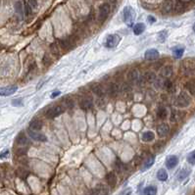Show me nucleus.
<instances>
[{
    "label": "nucleus",
    "instance_id": "4be33fe9",
    "mask_svg": "<svg viewBox=\"0 0 195 195\" xmlns=\"http://www.w3.org/2000/svg\"><path fill=\"white\" fill-rule=\"evenodd\" d=\"M173 75V68L171 66H166L164 67L161 71V76L164 77V79H169V77Z\"/></svg>",
    "mask_w": 195,
    "mask_h": 195
},
{
    "label": "nucleus",
    "instance_id": "dca6fc26",
    "mask_svg": "<svg viewBox=\"0 0 195 195\" xmlns=\"http://www.w3.org/2000/svg\"><path fill=\"white\" fill-rule=\"evenodd\" d=\"M142 80H144V83H153L156 80V75L154 72L148 71L144 74V76L142 77Z\"/></svg>",
    "mask_w": 195,
    "mask_h": 195
},
{
    "label": "nucleus",
    "instance_id": "a211bd4d",
    "mask_svg": "<svg viewBox=\"0 0 195 195\" xmlns=\"http://www.w3.org/2000/svg\"><path fill=\"white\" fill-rule=\"evenodd\" d=\"M42 128V122L40 120L34 119L30 124V130L33 131H40Z\"/></svg>",
    "mask_w": 195,
    "mask_h": 195
},
{
    "label": "nucleus",
    "instance_id": "aec40b11",
    "mask_svg": "<svg viewBox=\"0 0 195 195\" xmlns=\"http://www.w3.org/2000/svg\"><path fill=\"white\" fill-rule=\"evenodd\" d=\"M155 162V156H150L149 158L145 160V162L143 163L142 168H141V171H146L148 170L149 168H151L153 166V164Z\"/></svg>",
    "mask_w": 195,
    "mask_h": 195
},
{
    "label": "nucleus",
    "instance_id": "2f4dec72",
    "mask_svg": "<svg viewBox=\"0 0 195 195\" xmlns=\"http://www.w3.org/2000/svg\"><path fill=\"white\" fill-rule=\"evenodd\" d=\"M124 164H123V162L121 161V160H119V159H117V161L115 162V169H116V171H118V173H122V171H124Z\"/></svg>",
    "mask_w": 195,
    "mask_h": 195
},
{
    "label": "nucleus",
    "instance_id": "412c9836",
    "mask_svg": "<svg viewBox=\"0 0 195 195\" xmlns=\"http://www.w3.org/2000/svg\"><path fill=\"white\" fill-rule=\"evenodd\" d=\"M156 114H157V117L160 119V120H165L167 117H168V112H167V109L164 107V106H160L158 107L157 109V112H156Z\"/></svg>",
    "mask_w": 195,
    "mask_h": 195
},
{
    "label": "nucleus",
    "instance_id": "6e6552de",
    "mask_svg": "<svg viewBox=\"0 0 195 195\" xmlns=\"http://www.w3.org/2000/svg\"><path fill=\"white\" fill-rule=\"evenodd\" d=\"M159 57V51L155 48H150L144 53V58L147 61H154Z\"/></svg>",
    "mask_w": 195,
    "mask_h": 195
},
{
    "label": "nucleus",
    "instance_id": "9d476101",
    "mask_svg": "<svg viewBox=\"0 0 195 195\" xmlns=\"http://www.w3.org/2000/svg\"><path fill=\"white\" fill-rule=\"evenodd\" d=\"M18 86L17 85H9V86H5L0 88V95L1 96H9L12 95L13 93L17 91Z\"/></svg>",
    "mask_w": 195,
    "mask_h": 195
},
{
    "label": "nucleus",
    "instance_id": "423d86ee",
    "mask_svg": "<svg viewBox=\"0 0 195 195\" xmlns=\"http://www.w3.org/2000/svg\"><path fill=\"white\" fill-rule=\"evenodd\" d=\"M29 135H30V137L33 139V140H36V141H39V142H45V141H47V138H46V136L43 134H41V132H39L38 131H33V130H29Z\"/></svg>",
    "mask_w": 195,
    "mask_h": 195
},
{
    "label": "nucleus",
    "instance_id": "5701e85b",
    "mask_svg": "<svg viewBox=\"0 0 195 195\" xmlns=\"http://www.w3.org/2000/svg\"><path fill=\"white\" fill-rule=\"evenodd\" d=\"M145 30V25L143 23H138L134 27V33L135 36H139Z\"/></svg>",
    "mask_w": 195,
    "mask_h": 195
},
{
    "label": "nucleus",
    "instance_id": "20e7f679",
    "mask_svg": "<svg viewBox=\"0 0 195 195\" xmlns=\"http://www.w3.org/2000/svg\"><path fill=\"white\" fill-rule=\"evenodd\" d=\"M121 37L118 34H109L104 40V46L107 48H114L119 44Z\"/></svg>",
    "mask_w": 195,
    "mask_h": 195
},
{
    "label": "nucleus",
    "instance_id": "4468645a",
    "mask_svg": "<svg viewBox=\"0 0 195 195\" xmlns=\"http://www.w3.org/2000/svg\"><path fill=\"white\" fill-rule=\"evenodd\" d=\"M91 90L93 91L94 94H96L101 99H102L103 97L105 96V90L103 89V87L101 86V85L97 84V83H94V84L91 85Z\"/></svg>",
    "mask_w": 195,
    "mask_h": 195
},
{
    "label": "nucleus",
    "instance_id": "f03ea898",
    "mask_svg": "<svg viewBox=\"0 0 195 195\" xmlns=\"http://www.w3.org/2000/svg\"><path fill=\"white\" fill-rule=\"evenodd\" d=\"M135 18V13L134 10L132 9V7L131 6H126L123 10V19L124 22L127 27H131L132 24H134Z\"/></svg>",
    "mask_w": 195,
    "mask_h": 195
},
{
    "label": "nucleus",
    "instance_id": "c85d7f7f",
    "mask_svg": "<svg viewBox=\"0 0 195 195\" xmlns=\"http://www.w3.org/2000/svg\"><path fill=\"white\" fill-rule=\"evenodd\" d=\"M189 173H190V171H189V170H187V169H183V170H181V171L178 174L177 178H178V181H183V179L186 178L187 177H188Z\"/></svg>",
    "mask_w": 195,
    "mask_h": 195
},
{
    "label": "nucleus",
    "instance_id": "e433bc0d",
    "mask_svg": "<svg viewBox=\"0 0 195 195\" xmlns=\"http://www.w3.org/2000/svg\"><path fill=\"white\" fill-rule=\"evenodd\" d=\"M27 4L32 8L33 11H34L37 8V1L36 0H28V1H27Z\"/></svg>",
    "mask_w": 195,
    "mask_h": 195
},
{
    "label": "nucleus",
    "instance_id": "9b49d317",
    "mask_svg": "<svg viewBox=\"0 0 195 195\" xmlns=\"http://www.w3.org/2000/svg\"><path fill=\"white\" fill-rule=\"evenodd\" d=\"M178 164V158L175 155L169 156L166 160V166H167L168 169H170V170L177 167Z\"/></svg>",
    "mask_w": 195,
    "mask_h": 195
},
{
    "label": "nucleus",
    "instance_id": "ddd939ff",
    "mask_svg": "<svg viewBox=\"0 0 195 195\" xmlns=\"http://www.w3.org/2000/svg\"><path fill=\"white\" fill-rule=\"evenodd\" d=\"M174 8V2L173 0H164L162 4V11L164 14H169L173 11Z\"/></svg>",
    "mask_w": 195,
    "mask_h": 195
},
{
    "label": "nucleus",
    "instance_id": "7c9ffc66",
    "mask_svg": "<svg viewBox=\"0 0 195 195\" xmlns=\"http://www.w3.org/2000/svg\"><path fill=\"white\" fill-rule=\"evenodd\" d=\"M183 52H184V48L183 47H175L173 50L174 56H175V58H177V59L181 58V56L183 55Z\"/></svg>",
    "mask_w": 195,
    "mask_h": 195
},
{
    "label": "nucleus",
    "instance_id": "de8ad7c7",
    "mask_svg": "<svg viewBox=\"0 0 195 195\" xmlns=\"http://www.w3.org/2000/svg\"><path fill=\"white\" fill-rule=\"evenodd\" d=\"M193 1H194V2H195V0H193Z\"/></svg>",
    "mask_w": 195,
    "mask_h": 195
},
{
    "label": "nucleus",
    "instance_id": "7ed1b4c3",
    "mask_svg": "<svg viewBox=\"0 0 195 195\" xmlns=\"http://www.w3.org/2000/svg\"><path fill=\"white\" fill-rule=\"evenodd\" d=\"M64 111H65V108L62 105H54V106L50 107L46 111V117L48 119H54L59 115H61Z\"/></svg>",
    "mask_w": 195,
    "mask_h": 195
},
{
    "label": "nucleus",
    "instance_id": "393cba45",
    "mask_svg": "<svg viewBox=\"0 0 195 195\" xmlns=\"http://www.w3.org/2000/svg\"><path fill=\"white\" fill-rule=\"evenodd\" d=\"M16 141H17V143L19 144V145H21V146L26 145V144H28V137H27L24 132H21V134L17 136Z\"/></svg>",
    "mask_w": 195,
    "mask_h": 195
},
{
    "label": "nucleus",
    "instance_id": "58836bf2",
    "mask_svg": "<svg viewBox=\"0 0 195 195\" xmlns=\"http://www.w3.org/2000/svg\"><path fill=\"white\" fill-rule=\"evenodd\" d=\"M179 118V112L178 111H173L171 115V121H178Z\"/></svg>",
    "mask_w": 195,
    "mask_h": 195
},
{
    "label": "nucleus",
    "instance_id": "6ab92c4d",
    "mask_svg": "<svg viewBox=\"0 0 195 195\" xmlns=\"http://www.w3.org/2000/svg\"><path fill=\"white\" fill-rule=\"evenodd\" d=\"M155 138V134L153 131H145L141 135V139L144 142H151Z\"/></svg>",
    "mask_w": 195,
    "mask_h": 195
},
{
    "label": "nucleus",
    "instance_id": "c03bdc74",
    "mask_svg": "<svg viewBox=\"0 0 195 195\" xmlns=\"http://www.w3.org/2000/svg\"><path fill=\"white\" fill-rule=\"evenodd\" d=\"M8 150H6L5 152H3V153H1V155H0V158H4V157H7V155H8Z\"/></svg>",
    "mask_w": 195,
    "mask_h": 195
},
{
    "label": "nucleus",
    "instance_id": "f257e3e1",
    "mask_svg": "<svg viewBox=\"0 0 195 195\" xmlns=\"http://www.w3.org/2000/svg\"><path fill=\"white\" fill-rule=\"evenodd\" d=\"M191 103V98L186 91H181L178 95L177 99L175 101V105L178 108H185L188 107Z\"/></svg>",
    "mask_w": 195,
    "mask_h": 195
},
{
    "label": "nucleus",
    "instance_id": "ea45409f",
    "mask_svg": "<svg viewBox=\"0 0 195 195\" xmlns=\"http://www.w3.org/2000/svg\"><path fill=\"white\" fill-rule=\"evenodd\" d=\"M12 104L14 105V106H21V105L23 104V100L22 98H16V99H14L12 101Z\"/></svg>",
    "mask_w": 195,
    "mask_h": 195
},
{
    "label": "nucleus",
    "instance_id": "cd10ccee",
    "mask_svg": "<svg viewBox=\"0 0 195 195\" xmlns=\"http://www.w3.org/2000/svg\"><path fill=\"white\" fill-rule=\"evenodd\" d=\"M96 192L98 195H107L108 194V188L104 184H98L95 188Z\"/></svg>",
    "mask_w": 195,
    "mask_h": 195
},
{
    "label": "nucleus",
    "instance_id": "49530a36",
    "mask_svg": "<svg viewBox=\"0 0 195 195\" xmlns=\"http://www.w3.org/2000/svg\"><path fill=\"white\" fill-rule=\"evenodd\" d=\"M192 29H193V32L195 33V23H194V25H193V27H192Z\"/></svg>",
    "mask_w": 195,
    "mask_h": 195
},
{
    "label": "nucleus",
    "instance_id": "f8f14e48",
    "mask_svg": "<svg viewBox=\"0 0 195 195\" xmlns=\"http://www.w3.org/2000/svg\"><path fill=\"white\" fill-rule=\"evenodd\" d=\"M107 92H108V94L112 96V97H115L119 94V92H120V87H119V85L115 83H111L110 84L108 85V88H107Z\"/></svg>",
    "mask_w": 195,
    "mask_h": 195
},
{
    "label": "nucleus",
    "instance_id": "473e14b6",
    "mask_svg": "<svg viewBox=\"0 0 195 195\" xmlns=\"http://www.w3.org/2000/svg\"><path fill=\"white\" fill-rule=\"evenodd\" d=\"M175 12L177 13H182L183 11H184V4L181 1V0H178L177 1V4H175Z\"/></svg>",
    "mask_w": 195,
    "mask_h": 195
},
{
    "label": "nucleus",
    "instance_id": "37998d69",
    "mask_svg": "<svg viewBox=\"0 0 195 195\" xmlns=\"http://www.w3.org/2000/svg\"><path fill=\"white\" fill-rule=\"evenodd\" d=\"M58 95H60V91L55 90L54 92H52V94H51V98H55V97H57Z\"/></svg>",
    "mask_w": 195,
    "mask_h": 195
},
{
    "label": "nucleus",
    "instance_id": "b1692460",
    "mask_svg": "<svg viewBox=\"0 0 195 195\" xmlns=\"http://www.w3.org/2000/svg\"><path fill=\"white\" fill-rule=\"evenodd\" d=\"M61 46L64 50H70L74 47V42L72 41L71 38H67L61 41Z\"/></svg>",
    "mask_w": 195,
    "mask_h": 195
},
{
    "label": "nucleus",
    "instance_id": "bb28decb",
    "mask_svg": "<svg viewBox=\"0 0 195 195\" xmlns=\"http://www.w3.org/2000/svg\"><path fill=\"white\" fill-rule=\"evenodd\" d=\"M157 178L160 181H166L168 179V173L166 171V170L160 169L157 173Z\"/></svg>",
    "mask_w": 195,
    "mask_h": 195
},
{
    "label": "nucleus",
    "instance_id": "4c0bfd02",
    "mask_svg": "<svg viewBox=\"0 0 195 195\" xmlns=\"http://www.w3.org/2000/svg\"><path fill=\"white\" fill-rule=\"evenodd\" d=\"M15 8H16V11L18 12L19 15H21V17L23 16V8H22V3L21 2H17L16 3V6H15Z\"/></svg>",
    "mask_w": 195,
    "mask_h": 195
},
{
    "label": "nucleus",
    "instance_id": "2eb2a0df",
    "mask_svg": "<svg viewBox=\"0 0 195 195\" xmlns=\"http://www.w3.org/2000/svg\"><path fill=\"white\" fill-rule=\"evenodd\" d=\"M106 181L108 185L110 187H115L117 184V175H115L114 171H110L106 175Z\"/></svg>",
    "mask_w": 195,
    "mask_h": 195
},
{
    "label": "nucleus",
    "instance_id": "a878e982",
    "mask_svg": "<svg viewBox=\"0 0 195 195\" xmlns=\"http://www.w3.org/2000/svg\"><path fill=\"white\" fill-rule=\"evenodd\" d=\"M144 195H156L157 194V187L154 185L146 186L143 190Z\"/></svg>",
    "mask_w": 195,
    "mask_h": 195
},
{
    "label": "nucleus",
    "instance_id": "f3484780",
    "mask_svg": "<svg viewBox=\"0 0 195 195\" xmlns=\"http://www.w3.org/2000/svg\"><path fill=\"white\" fill-rule=\"evenodd\" d=\"M80 107L83 110H89L92 108V101L90 98H83L80 101Z\"/></svg>",
    "mask_w": 195,
    "mask_h": 195
},
{
    "label": "nucleus",
    "instance_id": "1a4fd4ad",
    "mask_svg": "<svg viewBox=\"0 0 195 195\" xmlns=\"http://www.w3.org/2000/svg\"><path fill=\"white\" fill-rule=\"evenodd\" d=\"M156 131H157V134L160 137H165L168 134H169L170 132V127L168 126L167 124L165 123H162L157 126V128H156Z\"/></svg>",
    "mask_w": 195,
    "mask_h": 195
},
{
    "label": "nucleus",
    "instance_id": "c756f323",
    "mask_svg": "<svg viewBox=\"0 0 195 195\" xmlns=\"http://www.w3.org/2000/svg\"><path fill=\"white\" fill-rule=\"evenodd\" d=\"M185 88L192 95H195V80H190V81H188V83H186Z\"/></svg>",
    "mask_w": 195,
    "mask_h": 195
},
{
    "label": "nucleus",
    "instance_id": "39448f33",
    "mask_svg": "<svg viewBox=\"0 0 195 195\" xmlns=\"http://www.w3.org/2000/svg\"><path fill=\"white\" fill-rule=\"evenodd\" d=\"M110 14V5L108 3H103L99 7V13H98V20L100 23H104Z\"/></svg>",
    "mask_w": 195,
    "mask_h": 195
},
{
    "label": "nucleus",
    "instance_id": "72a5a7b5",
    "mask_svg": "<svg viewBox=\"0 0 195 195\" xmlns=\"http://www.w3.org/2000/svg\"><path fill=\"white\" fill-rule=\"evenodd\" d=\"M63 104H64V108H68V109H72L74 107V101L71 99V98H64V101H63Z\"/></svg>",
    "mask_w": 195,
    "mask_h": 195
},
{
    "label": "nucleus",
    "instance_id": "0eeeda50",
    "mask_svg": "<svg viewBox=\"0 0 195 195\" xmlns=\"http://www.w3.org/2000/svg\"><path fill=\"white\" fill-rule=\"evenodd\" d=\"M127 81L130 83H136L140 80V74L139 71H137L136 69H132L127 75Z\"/></svg>",
    "mask_w": 195,
    "mask_h": 195
},
{
    "label": "nucleus",
    "instance_id": "79ce46f5",
    "mask_svg": "<svg viewBox=\"0 0 195 195\" xmlns=\"http://www.w3.org/2000/svg\"><path fill=\"white\" fill-rule=\"evenodd\" d=\"M131 188H127L124 191H123V193L121 194V195H131Z\"/></svg>",
    "mask_w": 195,
    "mask_h": 195
},
{
    "label": "nucleus",
    "instance_id": "a19ab883",
    "mask_svg": "<svg viewBox=\"0 0 195 195\" xmlns=\"http://www.w3.org/2000/svg\"><path fill=\"white\" fill-rule=\"evenodd\" d=\"M147 20H148V22L150 23V24H153V23H155V22H156V19H155L153 16H148Z\"/></svg>",
    "mask_w": 195,
    "mask_h": 195
},
{
    "label": "nucleus",
    "instance_id": "a18cd8bd",
    "mask_svg": "<svg viewBox=\"0 0 195 195\" xmlns=\"http://www.w3.org/2000/svg\"><path fill=\"white\" fill-rule=\"evenodd\" d=\"M87 195H98V194H97V192H96V190H95V189H92V190L89 191Z\"/></svg>",
    "mask_w": 195,
    "mask_h": 195
},
{
    "label": "nucleus",
    "instance_id": "f704fd0d",
    "mask_svg": "<svg viewBox=\"0 0 195 195\" xmlns=\"http://www.w3.org/2000/svg\"><path fill=\"white\" fill-rule=\"evenodd\" d=\"M187 162L190 165H195V150L191 151L188 154V156H187Z\"/></svg>",
    "mask_w": 195,
    "mask_h": 195
},
{
    "label": "nucleus",
    "instance_id": "c9c22d12",
    "mask_svg": "<svg viewBox=\"0 0 195 195\" xmlns=\"http://www.w3.org/2000/svg\"><path fill=\"white\" fill-rule=\"evenodd\" d=\"M168 36V33L167 30H162V32H160L158 33V40L160 42H164L166 40V38Z\"/></svg>",
    "mask_w": 195,
    "mask_h": 195
}]
</instances>
